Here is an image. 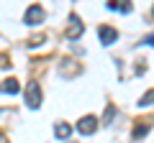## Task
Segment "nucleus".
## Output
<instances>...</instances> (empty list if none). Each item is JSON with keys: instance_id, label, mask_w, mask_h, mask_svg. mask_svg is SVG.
Wrapping results in <instances>:
<instances>
[{"instance_id": "obj_1", "label": "nucleus", "mask_w": 154, "mask_h": 143, "mask_svg": "<svg viewBox=\"0 0 154 143\" xmlns=\"http://www.w3.org/2000/svg\"><path fill=\"white\" fill-rule=\"evenodd\" d=\"M26 105L31 110H36L38 105H41V87L36 82H28L26 84Z\"/></svg>"}, {"instance_id": "obj_2", "label": "nucleus", "mask_w": 154, "mask_h": 143, "mask_svg": "<svg viewBox=\"0 0 154 143\" xmlns=\"http://www.w3.org/2000/svg\"><path fill=\"white\" fill-rule=\"evenodd\" d=\"M82 31H85L82 21H80V18L72 13V16H69V26H67V31H64V39L75 41V39H80V36H82Z\"/></svg>"}, {"instance_id": "obj_3", "label": "nucleus", "mask_w": 154, "mask_h": 143, "mask_svg": "<svg viewBox=\"0 0 154 143\" xmlns=\"http://www.w3.org/2000/svg\"><path fill=\"white\" fill-rule=\"evenodd\" d=\"M44 18H46L44 8H41V5H31V8L26 10V16H23V21H26L28 26H41V23H44Z\"/></svg>"}, {"instance_id": "obj_4", "label": "nucleus", "mask_w": 154, "mask_h": 143, "mask_svg": "<svg viewBox=\"0 0 154 143\" xmlns=\"http://www.w3.org/2000/svg\"><path fill=\"white\" fill-rule=\"evenodd\" d=\"M77 130L82 133V136H93V133L98 130V118H93V115L80 118V123H77Z\"/></svg>"}, {"instance_id": "obj_5", "label": "nucleus", "mask_w": 154, "mask_h": 143, "mask_svg": "<svg viewBox=\"0 0 154 143\" xmlns=\"http://www.w3.org/2000/svg\"><path fill=\"white\" fill-rule=\"evenodd\" d=\"M98 36H100V44H103V46H110L116 39H118V31L110 28V26H100L98 28Z\"/></svg>"}, {"instance_id": "obj_6", "label": "nucleus", "mask_w": 154, "mask_h": 143, "mask_svg": "<svg viewBox=\"0 0 154 143\" xmlns=\"http://www.w3.org/2000/svg\"><path fill=\"white\" fill-rule=\"evenodd\" d=\"M108 8L118 10V13H131V3L128 0H108Z\"/></svg>"}, {"instance_id": "obj_7", "label": "nucleus", "mask_w": 154, "mask_h": 143, "mask_svg": "<svg viewBox=\"0 0 154 143\" xmlns=\"http://www.w3.org/2000/svg\"><path fill=\"white\" fill-rule=\"evenodd\" d=\"M18 89H21V84H18V79H5V82H3V92H8V95H16Z\"/></svg>"}, {"instance_id": "obj_8", "label": "nucleus", "mask_w": 154, "mask_h": 143, "mask_svg": "<svg viewBox=\"0 0 154 143\" xmlns=\"http://www.w3.org/2000/svg\"><path fill=\"white\" fill-rule=\"evenodd\" d=\"M69 133H72V128L67 125V123H57V125H54V136L57 138H67Z\"/></svg>"}, {"instance_id": "obj_9", "label": "nucleus", "mask_w": 154, "mask_h": 143, "mask_svg": "<svg viewBox=\"0 0 154 143\" xmlns=\"http://www.w3.org/2000/svg\"><path fill=\"white\" fill-rule=\"evenodd\" d=\"M149 133V123H144V120H139V125L134 128V141H139L141 136H146Z\"/></svg>"}, {"instance_id": "obj_10", "label": "nucleus", "mask_w": 154, "mask_h": 143, "mask_svg": "<svg viewBox=\"0 0 154 143\" xmlns=\"http://www.w3.org/2000/svg\"><path fill=\"white\" fill-rule=\"evenodd\" d=\"M152 102H154V89H149V92L141 95V100H139V107H149Z\"/></svg>"}, {"instance_id": "obj_11", "label": "nucleus", "mask_w": 154, "mask_h": 143, "mask_svg": "<svg viewBox=\"0 0 154 143\" xmlns=\"http://www.w3.org/2000/svg\"><path fill=\"white\" fill-rule=\"evenodd\" d=\"M113 115H116V107H113V105H108V110H105V115H103V125H108V123L113 120Z\"/></svg>"}, {"instance_id": "obj_12", "label": "nucleus", "mask_w": 154, "mask_h": 143, "mask_svg": "<svg viewBox=\"0 0 154 143\" xmlns=\"http://www.w3.org/2000/svg\"><path fill=\"white\" fill-rule=\"evenodd\" d=\"M0 66H3V69H8V66H11V61H8L3 54H0Z\"/></svg>"}, {"instance_id": "obj_13", "label": "nucleus", "mask_w": 154, "mask_h": 143, "mask_svg": "<svg viewBox=\"0 0 154 143\" xmlns=\"http://www.w3.org/2000/svg\"><path fill=\"white\" fill-rule=\"evenodd\" d=\"M144 44H146V46H154V33H152V36H146V39H144Z\"/></svg>"}, {"instance_id": "obj_14", "label": "nucleus", "mask_w": 154, "mask_h": 143, "mask_svg": "<svg viewBox=\"0 0 154 143\" xmlns=\"http://www.w3.org/2000/svg\"><path fill=\"white\" fill-rule=\"evenodd\" d=\"M0 143H5V138H3V136H0Z\"/></svg>"}, {"instance_id": "obj_15", "label": "nucleus", "mask_w": 154, "mask_h": 143, "mask_svg": "<svg viewBox=\"0 0 154 143\" xmlns=\"http://www.w3.org/2000/svg\"><path fill=\"white\" fill-rule=\"evenodd\" d=\"M152 16H154V8H152Z\"/></svg>"}]
</instances>
